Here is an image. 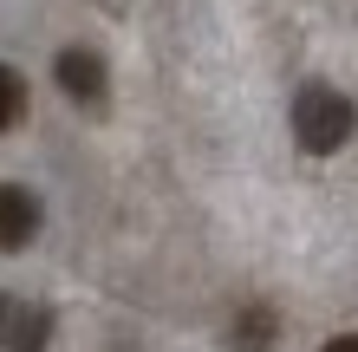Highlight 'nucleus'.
I'll list each match as a JSON object with an SVG mask.
<instances>
[{
	"label": "nucleus",
	"mask_w": 358,
	"mask_h": 352,
	"mask_svg": "<svg viewBox=\"0 0 358 352\" xmlns=\"http://www.w3.org/2000/svg\"><path fill=\"white\" fill-rule=\"evenodd\" d=\"M358 131V105L339 92V85H300V98H293V137H300V150L306 157H332V150H345Z\"/></svg>",
	"instance_id": "nucleus-1"
},
{
	"label": "nucleus",
	"mask_w": 358,
	"mask_h": 352,
	"mask_svg": "<svg viewBox=\"0 0 358 352\" xmlns=\"http://www.w3.org/2000/svg\"><path fill=\"white\" fill-rule=\"evenodd\" d=\"M52 78H59V92H66L72 105H85V111H98L104 92H111V72H104V59L92 46H66L52 59Z\"/></svg>",
	"instance_id": "nucleus-2"
},
{
	"label": "nucleus",
	"mask_w": 358,
	"mask_h": 352,
	"mask_svg": "<svg viewBox=\"0 0 358 352\" xmlns=\"http://www.w3.org/2000/svg\"><path fill=\"white\" fill-rule=\"evenodd\" d=\"M39 235V196L20 183H0V248H27Z\"/></svg>",
	"instance_id": "nucleus-3"
},
{
	"label": "nucleus",
	"mask_w": 358,
	"mask_h": 352,
	"mask_svg": "<svg viewBox=\"0 0 358 352\" xmlns=\"http://www.w3.org/2000/svg\"><path fill=\"white\" fill-rule=\"evenodd\" d=\"M52 339V314L46 307H20V326L7 333V352H46Z\"/></svg>",
	"instance_id": "nucleus-4"
},
{
	"label": "nucleus",
	"mask_w": 358,
	"mask_h": 352,
	"mask_svg": "<svg viewBox=\"0 0 358 352\" xmlns=\"http://www.w3.org/2000/svg\"><path fill=\"white\" fill-rule=\"evenodd\" d=\"M267 339H273V307H248L235 320V352H261Z\"/></svg>",
	"instance_id": "nucleus-5"
},
{
	"label": "nucleus",
	"mask_w": 358,
	"mask_h": 352,
	"mask_svg": "<svg viewBox=\"0 0 358 352\" xmlns=\"http://www.w3.org/2000/svg\"><path fill=\"white\" fill-rule=\"evenodd\" d=\"M20 118H27V78L13 66H0V131H13Z\"/></svg>",
	"instance_id": "nucleus-6"
},
{
	"label": "nucleus",
	"mask_w": 358,
	"mask_h": 352,
	"mask_svg": "<svg viewBox=\"0 0 358 352\" xmlns=\"http://www.w3.org/2000/svg\"><path fill=\"white\" fill-rule=\"evenodd\" d=\"M20 307H27V300H13V294H0V346H7V333L20 326Z\"/></svg>",
	"instance_id": "nucleus-7"
},
{
	"label": "nucleus",
	"mask_w": 358,
	"mask_h": 352,
	"mask_svg": "<svg viewBox=\"0 0 358 352\" xmlns=\"http://www.w3.org/2000/svg\"><path fill=\"white\" fill-rule=\"evenodd\" d=\"M326 352H358V333H339V339H332Z\"/></svg>",
	"instance_id": "nucleus-8"
}]
</instances>
